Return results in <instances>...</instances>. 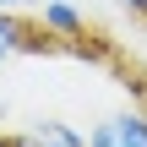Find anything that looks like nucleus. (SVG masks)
<instances>
[{"label":"nucleus","instance_id":"1","mask_svg":"<svg viewBox=\"0 0 147 147\" xmlns=\"http://www.w3.org/2000/svg\"><path fill=\"white\" fill-rule=\"evenodd\" d=\"M87 147H147V109H115V115H104L87 131Z\"/></svg>","mask_w":147,"mask_h":147},{"label":"nucleus","instance_id":"2","mask_svg":"<svg viewBox=\"0 0 147 147\" xmlns=\"http://www.w3.org/2000/svg\"><path fill=\"white\" fill-rule=\"evenodd\" d=\"M0 147H87V136L65 120H33V125L0 136Z\"/></svg>","mask_w":147,"mask_h":147},{"label":"nucleus","instance_id":"3","mask_svg":"<svg viewBox=\"0 0 147 147\" xmlns=\"http://www.w3.org/2000/svg\"><path fill=\"white\" fill-rule=\"evenodd\" d=\"M38 33H44V27H33L27 16H16V11H0V65H11L16 55L38 49V44H44Z\"/></svg>","mask_w":147,"mask_h":147},{"label":"nucleus","instance_id":"4","mask_svg":"<svg viewBox=\"0 0 147 147\" xmlns=\"http://www.w3.org/2000/svg\"><path fill=\"white\" fill-rule=\"evenodd\" d=\"M38 27H44L49 38H82V33H87V16H82L71 0H44V11H38Z\"/></svg>","mask_w":147,"mask_h":147},{"label":"nucleus","instance_id":"5","mask_svg":"<svg viewBox=\"0 0 147 147\" xmlns=\"http://www.w3.org/2000/svg\"><path fill=\"white\" fill-rule=\"evenodd\" d=\"M120 5H125L131 16H142V22H147V0H120Z\"/></svg>","mask_w":147,"mask_h":147},{"label":"nucleus","instance_id":"6","mask_svg":"<svg viewBox=\"0 0 147 147\" xmlns=\"http://www.w3.org/2000/svg\"><path fill=\"white\" fill-rule=\"evenodd\" d=\"M22 5H33V0H0V11H22Z\"/></svg>","mask_w":147,"mask_h":147}]
</instances>
